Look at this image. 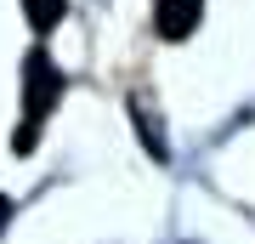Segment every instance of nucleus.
Returning a JSON list of instances; mask_svg holds the SVG:
<instances>
[{"label": "nucleus", "instance_id": "obj_3", "mask_svg": "<svg viewBox=\"0 0 255 244\" xmlns=\"http://www.w3.org/2000/svg\"><path fill=\"white\" fill-rule=\"evenodd\" d=\"M63 11H68V0H23V17H28V28H40V34H51V28L63 23Z\"/></svg>", "mask_w": 255, "mask_h": 244}, {"label": "nucleus", "instance_id": "obj_1", "mask_svg": "<svg viewBox=\"0 0 255 244\" xmlns=\"http://www.w3.org/2000/svg\"><path fill=\"white\" fill-rule=\"evenodd\" d=\"M57 97H63V74L46 51H28L23 57V125H17V154H34L40 142V125H46V114L57 108Z\"/></svg>", "mask_w": 255, "mask_h": 244}, {"label": "nucleus", "instance_id": "obj_2", "mask_svg": "<svg viewBox=\"0 0 255 244\" xmlns=\"http://www.w3.org/2000/svg\"><path fill=\"white\" fill-rule=\"evenodd\" d=\"M204 23V0H153V28H159V40H187L193 28Z\"/></svg>", "mask_w": 255, "mask_h": 244}, {"label": "nucleus", "instance_id": "obj_5", "mask_svg": "<svg viewBox=\"0 0 255 244\" xmlns=\"http://www.w3.org/2000/svg\"><path fill=\"white\" fill-rule=\"evenodd\" d=\"M6 222H11V199L0 193V227H6Z\"/></svg>", "mask_w": 255, "mask_h": 244}, {"label": "nucleus", "instance_id": "obj_4", "mask_svg": "<svg viewBox=\"0 0 255 244\" xmlns=\"http://www.w3.org/2000/svg\"><path fill=\"white\" fill-rule=\"evenodd\" d=\"M130 125L142 131V142H147V154H153V159H170V142H164V136H159V119L147 114L142 102H130Z\"/></svg>", "mask_w": 255, "mask_h": 244}]
</instances>
